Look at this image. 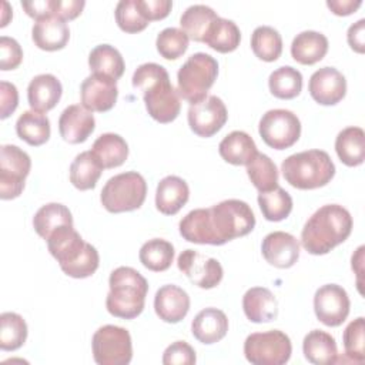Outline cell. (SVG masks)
I'll list each match as a JSON object with an SVG mask.
<instances>
[{
  "instance_id": "obj_1",
  "label": "cell",
  "mask_w": 365,
  "mask_h": 365,
  "mask_svg": "<svg viewBox=\"0 0 365 365\" xmlns=\"http://www.w3.org/2000/svg\"><path fill=\"white\" fill-rule=\"evenodd\" d=\"M133 86L143 91L148 114L158 123L174 121L181 110L178 91L170 83L167 70L157 63H144L133 74Z\"/></svg>"
},
{
  "instance_id": "obj_2",
  "label": "cell",
  "mask_w": 365,
  "mask_h": 365,
  "mask_svg": "<svg viewBox=\"0 0 365 365\" xmlns=\"http://www.w3.org/2000/svg\"><path fill=\"white\" fill-rule=\"evenodd\" d=\"M352 231V217L339 204H327L318 208L301 231V244L312 255L328 254L342 244Z\"/></svg>"
},
{
  "instance_id": "obj_3",
  "label": "cell",
  "mask_w": 365,
  "mask_h": 365,
  "mask_svg": "<svg viewBox=\"0 0 365 365\" xmlns=\"http://www.w3.org/2000/svg\"><path fill=\"white\" fill-rule=\"evenodd\" d=\"M50 254L57 259L61 271L71 278L93 275L100 264L97 250L86 242L73 225H63L46 240Z\"/></svg>"
},
{
  "instance_id": "obj_4",
  "label": "cell",
  "mask_w": 365,
  "mask_h": 365,
  "mask_svg": "<svg viewBox=\"0 0 365 365\" xmlns=\"http://www.w3.org/2000/svg\"><path fill=\"white\" fill-rule=\"evenodd\" d=\"M108 285L106 307L111 315L133 319L143 312L148 282L137 269L131 267L115 268L110 274Z\"/></svg>"
},
{
  "instance_id": "obj_5",
  "label": "cell",
  "mask_w": 365,
  "mask_h": 365,
  "mask_svg": "<svg viewBox=\"0 0 365 365\" xmlns=\"http://www.w3.org/2000/svg\"><path fill=\"white\" fill-rule=\"evenodd\" d=\"M285 181L298 190L327 185L335 175V165L327 151L307 150L287 157L281 165Z\"/></svg>"
},
{
  "instance_id": "obj_6",
  "label": "cell",
  "mask_w": 365,
  "mask_h": 365,
  "mask_svg": "<svg viewBox=\"0 0 365 365\" xmlns=\"http://www.w3.org/2000/svg\"><path fill=\"white\" fill-rule=\"evenodd\" d=\"M208 220L215 245L244 237L255 227V215L251 207L235 198L224 200L208 208Z\"/></svg>"
},
{
  "instance_id": "obj_7",
  "label": "cell",
  "mask_w": 365,
  "mask_h": 365,
  "mask_svg": "<svg viewBox=\"0 0 365 365\" xmlns=\"http://www.w3.org/2000/svg\"><path fill=\"white\" fill-rule=\"evenodd\" d=\"M217 76V60L207 53H195L187 58L177 73V91L190 104L197 103L207 97Z\"/></svg>"
},
{
  "instance_id": "obj_8",
  "label": "cell",
  "mask_w": 365,
  "mask_h": 365,
  "mask_svg": "<svg viewBox=\"0 0 365 365\" xmlns=\"http://www.w3.org/2000/svg\"><path fill=\"white\" fill-rule=\"evenodd\" d=\"M147 195V182L137 171L111 177L101 190V204L108 212H127L140 208Z\"/></svg>"
},
{
  "instance_id": "obj_9",
  "label": "cell",
  "mask_w": 365,
  "mask_h": 365,
  "mask_svg": "<svg viewBox=\"0 0 365 365\" xmlns=\"http://www.w3.org/2000/svg\"><path fill=\"white\" fill-rule=\"evenodd\" d=\"M292 354L291 339L279 329L254 332L244 342V355L254 365H282Z\"/></svg>"
},
{
  "instance_id": "obj_10",
  "label": "cell",
  "mask_w": 365,
  "mask_h": 365,
  "mask_svg": "<svg viewBox=\"0 0 365 365\" xmlns=\"http://www.w3.org/2000/svg\"><path fill=\"white\" fill-rule=\"evenodd\" d=\"M91 348L98 365H127L133 358L131 335L117 325L100 327L93 335Z\"/></svg>"
},
{
  "instance_id": "obj_11",
  "label": "cell",
  "mask_w": 365,
  "mask_h": 365,
  "mask_svg": "<svg viewBox=\"0 0 365 365\" xmlns=\"http://www.w3.org/2000/svg\"><path fill=\"white\" fill-rule=\"evenodd\" d=\"M258 131L267 145L275 150L292 147L301 135V121L289 110H268L259 120Z\"/></svg>"
},
{
  "instance_id": "obj_12",
  "label": "cell",
  "mask_w": 365,
  "mask_h": 365,
  "mask_svg": "<svg viewBox=\"0 0 365 365\" xmlns=\"http://www.w3.org/2000/svg\"><path fill=\"white\" fill-rule=\"evenodd\" d=\"M31 168L30 155L13 144L1 145L0 151V197L17 198L24 188L26 177Z\"/></svg>"
},
{
  "instance_id": "obj_13",
  "label": "cell",
  "mask_w": 365,
  "mask_h": 365,
  "mask_svg": "<svg viewBox=\"0 0 365 365\" xmlns=\"http://www.w3.org/2000/svg\"><path fill=\"white\" fill-rule=\"evenodd\" d=\"M178 269L197 287L211 289L217 287L224 275L218 259L194 250H184L177 259Z\"/></svg>"
},
{
  "instance_id": "obj_14",
  "label": "cell",
  "mask_w": 365,
  "mask_h": 365,
  "mask_svg": "<svg viewBox=\"0 0 365 365\" xmlns=\"http://www.w3.org/2000/svg\"><path fill=\"white\" fill-rule=\"evenodd\" d=\"M227 107L217 96H207L205 98L190 104L188 108L190 128L200 137L207 138L218 133L227 123Z\"/></svg>"
},
{
  "instance_id": "obj_15",
  "label": "cell",
  "mask_w": 365,
  "mask_h": 365,
  "mask_svg": "<svg viewBox=\"0 0 365 365\" xmlns=\"http://www.w3.org/2000/svg\"><path fill=\"white\" fill-rule=\"evenodd\" d=\"M349 297L336 284H327L314 295V311L317 318L327 327H339L349 315Z\"/></svg>"
},
{
  "instance_id": "obj_16",
  "label": "cell",
  "mask_w": 365,
  "mask_h": 365,
  "mask_svg": "<svg viewBox=\"0 0 365 365\" xmlns=\"http://www.w3.org/2000/svg\"><path fill=\"white\" fill-rule=\"evenodd\" d=\"M80 97L81 106L86 110L91 113L108 111L114 107L118 97L115 80L101 74H91L83 80L80 86Z\"/></svg>"
},
{
  "instance_id": "obj_17",
  "label": "cell",
  "mask_w": 365,
  "mask_h": 365,
  "mask_svg": "<svg viewBox=\"0 0 365 365\" xmlns=\"http://www.w3.org/2000/svg\"><path fill=\"white\" fill-rule=\"evenodd\" d=\"M311 97L321 106H334L346 94V80L335 67H322L312 73L308 83Z\"/></svg>"
},
{
  "instance_id": "obj_18",
  "label": "cell",
  "mask_w": 365,
  "mask_h": 365,
  "mask_svg": "<svg viewBox=\"0 0 365 365\" xmlns=\"http://www.w3.org/2000/svg\"><path fill=\"white\" fill-rule=\"evenodd\" d=\"M261 251L268 264L277 268H289L299 258V242L289 232L274 231L264 237Z\"/></svg>"
},
{
  "instance_id": "obj_19",
  "label": "cell",
  "mask_w": 365,
  "mask_h": 365,
  "mask_svg": "<svg viewBox=\"0 0 365 365\" xmlns=\"http://www.w3.org/2000/svg\"><path fill=\"white\" fill-rule=\"evenodd\" d=\"M94 127L96 120L93 113L80 104L66 107L58 118L60 135L70 144L84 143L94 131Z\"/></svg>"
},
{
  "instance_id": "obj_20",
  "label": "cell",
  "mask_w": 365,
  "mask_h": 365,
  "mask_svg": "<svg viewBox=\"0 0 365 365\" xmlns=\"http://www.w3.org/2000/svg\"><path fill=\"white\" fill-rule=\"evenodd\" d=\"M154 309L164 322L177 324L184 319L190 311V297L182 288L174 284L163 285L155 292Z\"/></svg>"
},
{
  "instance_id": "obj_21",
  "label": "cell",
  "mask_w": 365,
  "mask_h": 365,
  "mask_svg": "<svg viewBox=\"0 0 365 365\" xmlns=\"http://www.w3.org/2000/svg\"><path fill=\"white\" fill-rule=\"evenodd\" d=\"M63 87L53 74H38L31 78L27 87V100L31 110L47 113L60 101Z\"/></svg>"
},
{
  "instance_id": "obj_22",
  "label": "cell",
  "mask_w": 365,
  "mask_h": 365,
  "mask_svg": "<svg viewBox=\"0 0 365 365\" xmlns=\"http://www.w3.org/2000/svg\"><path fill=\"white\" fill-rule=\"evenodd\" d=\"M31 38L38 48L46 51H57L64 48L68 43L70 30L63 19L50 16L34 23L31 29Z\"/></svg>"
},
{
  "instance_id": "obj_23",
  "label": "cell",
  "mask_w": 365,
  "mask_h": 365,
  "mask_svg": "<svg viewBox=\"0 0 365 365\" xmlns=\"http://www.w3.org/2000/svg\"><path fill=\"white\" fill-rule=\"evenodd\" d=\"M228 331V318L218 308H204L200 311L192 322L191 332L197 341L210 345L221 341Z\"/></svg>"
},
{
  "instance_id": "obj_24",
  "label": "cell",
  "mask_w": 365,
  "mask_h": 365,
  "mask_svg": "<svg viewBox=\"0 0 365 365\" xmlns=\"http://www.w3.org/2000/svg\"><path fill=\"white\" fill-rule=\"evenodd\" d=\"M188 197V184L181 177L167 175L157 185L155 207L164 215H174L187 204Z\"/></svg>"
},
{
  "instance_id": "obj_25",
  "label": "cell",
  "mask_w": 365,
  "mask_h": 365,
  "mask_svg": "<svg viewBox=\"0 0 365 365\" xmlns=\"http://www.w3.org/2000/svg\"><path fill=\"white\" fill-rule=\"evenodd\" d=\"M242 309L251 322H269L278 315V302L268 288L254 287L244 294Z\"/></svg>"
},
{
  "instance_id": "obj_26",
  "label": "cell",
  "mask_w": 365,
  "mask_h": 365,
  "mask_svg": "<svg viewBox=\"0 0 365 365\" xmlns=\"http://www.w3.org/2000/svg\"><path fill=\"white\" fill-rule=\"evenodd\" d=\"M328 51V38L314 30L297 34L291 43V56L299 64L311 66L321 61Z\"/></svg>"
},
{
  "instance_id": "obj_27",
  "label": "cell",
  "mask_w": 365,
  "mask_h": 365,
  "mask_svg": "<svg viewBox=\"0 0 365 365\" xmlns=\"http://www.w3.org/2000/svg\"><path fill=\"white\" fill-rule=\"evenodd\" d=\"M218 153L222 160L232 165H247L257 155L258 150L250 134L235 130L221 140Z\"/></svg>"
},
{
  "instance_id": "obj_28",
  "label": "cell",
  "mask_w": 365,
  "mask_h": 365,
  "mask_svg": "<svg viewBox=\"0 0 365 365\" xmlns=\"http://www.w3.org/2000/svg\"><path fill=\"white\" fill-rule=\"evenodd\" d=\"M302 351L305 358L311 364L317 365L336 364L338 359L335 338L321 329H314L305 335L302 341Z\"/></svg>"
},
{
  "instance_id": "obj_29",
  "label": "cell",
  "mask_w": 365,
  "mask_h": 365,
  "mask_svg": "<svg viewBox=\"0 0 365 365\" xmlns=\"http://www.w3.org/2000/svg\"><path fill=\"white\" fill-rule=\"evenodd\" d=\"M335 151L348 167L361 165L365 160V133L361 127H346L335 138Z\"/></svg>"
},
{
  "instance_id": "obj_30",
  "label": "cell",
  "mask_w": 365,
  "mask_h": 365,
  "mask_svg": "<svg viewBox=\"0 0 365 365\" xmlns=\"http://www.w3.org/2000/svg\"><path fill=\"white\" fill-rule=\"evenodd\" d=\"M91 151L103 168L120 167L128 157V145L125 140L114 133H104L97 137Z\"/></svg>"
},
{
  "instance_id": "obj_31",
  "label": "cell",
  "mask_w": 365,
  "mask_h": 365,
  "mask_svg": "<svg viewBox=\"0 0 365 365\" xmlns=\"http://www.w3.org/2000/svg\"><path fill=\"white\" fill-rule=\"evenodd\" d=\"M217 17L218 14L211 7L205 4H194L187 7L185 11L181 14L180 26L181 30L188 36V38L204 43V38Z\"/></svg>"
},
{
  "instance_id": "obj_32",
  "label": "cell",
  "mask_w": 365,
  "mask_h": 365,
  "mask_svg": "<svg viewBox=\"0 0 365 365\" xmlns=\"http://www.w3.org/2000/svg\"><path fill=\"white\" fill-rule=\"evenodd\" d=\"M88 66L93 74H101L118 80L124 74V60L121 53L110 44H98L88 54Z\"/></svg>"
},
{
  "instance_id": "obj_33",
  "label": "cell",
  "mask_w": 365,
  "mask_h": 365,
  "mask_svg": "<svg viewBox=\"0 0 365 365\" xmlns=\"http://www.w3.org/2000/svg\"><path fill=\"white\" fill-rule=\"evenodd\" d=\"M16 133L33 147L43 145L50 138V120L43 113L27 110L17 118Z\"/></svg>"
},
{
  "instance_id": "obj_34",
  "label": "cell",
  "mask_w": 365,
  "mask_h": 365,
  "mask_svg": "<svg viewBox=\"0 0 365 365\" xmlns=\"http://www.w3.org/2000/svg\"><path fill=\"white\" fill-rule=\"evenodd\" d=\"M103 167L93 154V151H83L73 160L70 165V182L81 191L96 187L101 177Z\"/></svg>"
},
{
  "instance_id": "obj_35",
  "label": "cell",
  "mask_w": 365,
  "mask_h": 365,
  "mask_svg": "<svg viewBox=\"0 0 365 365\" xmlns=\"http://www.w3.org/2000/svg\"><path fill=\"white\" fill-rule=\"evenodd\" d=\"M63 225H73V215L70 210L60 202H48L40 207L33 218L36 232L44 240Z\"/></svg>"
},
{
  "instance_id": "obj_36",
  "label": "cell",
  "mask_w": 365,
  "mask_h": 365,
  "mask_svg": "<svg viewBox=\"0 0 365 365\" xmlns=\"http://www.w3.org/2000/svg\"><path fill=\"white\" fill-rule=\"evenodd\" d=\"M178 228L181 237L188 242L215 245L208 220V208H197L190 211L181 218Z\"/></svg>"
},
{
  "instance_id": "obj_37",
  "label": "cell",
  "mask_w": 365,
  "mask_h": 365,
  "mask_svg": "<svg viewBox=\"0 0 365 365\" xmlns=\"http://www.w3.org/2000/svg\"><path fill=\"white\" fill-rule=\"evenodd\" d=\"M241 41V31L238 26L228 19L217 17L212 23L210 31L207 33L204 43L218 53L234 51Z\"/></svg>"
},
{
  "instance_id": "obj_38",
  "label": "cell",
  "mask_w": 365,
  "mask_h": 365,
  "mask_svg": "<svg viewBox=\"0 0 365 365\" xmlns=\"http://www.w3.org/2000/svg\"><path fill=\"white\" fill-rule=\"evenodd\" d=\"M140 262L150 271L161 272L171 267L174 259V247L163 238H153L140 248Z\"/></svg>"
},
{
  "instance_id": "obj_39",
  "label": "cell",
  "mask_w": 365,
  "mask_h": 365,
  "mask_svg": "<svg viewBox=\"0 0 365 365\" xmlns=\"http://www.w3.org/2000/svg\"><path fill=\"white\" fill-rule=\"evenodd\" d=\"M268 87L277 98L291 100L302 90V74L291 66L278 67L269 74Z\"/></svg>"
},
{
  "instance_id": "obj_40",
  "label": "cell",
  "mask_w": 365,
  "mask_h": 365,
  "mask_svg": "<svg viewBox=\"0 0 365 365\" xmlns=\"http://www.w3.org/2000/svg\"><path fill=\"white\" fill-rule=\"evenodd\" d=\"M251 48L262 61H275L282 53V38L271 26H258L251 34Z\"/></svg>"
},
{
  "instance_id": "obj_41",
  "label": "cell",
  "mask_w": 365,
  "mask_h": 365,
  "mask_svg": "<svg viewBox=\"0 0 365 365\" xmlns=\"http://www.w3.org/2000/svg\"><path fill=\"white\" fill-rule=\"evenodd\" d=\"M247 174L259 192H267L278 187L277 165L267 154L257 153L252 161L247 164Z\"/></svg>"
},
{
  "instance_id": "obj_42",
  "label": "cell",
  "mask_w": 365,
  "mask_h": 365,
  "mask_svg": "<svg viewBox=\"0 0 365 365\" xmlns=\"http://www.w3.org/2000/svg\"><path fill=\"white\" fill-rule=\"evenodd\" d=\"M258 205L265 220L268 221H282L292 211L291 195L279 185L271 191L258 194Z\"/></svg>"
},
{
  "instance_id": "obj_43",
  "label": "cell",
  "mask_w": 365,
  "mask_h": 365,
  "mask_svg": "<svg viewBox=\"0 0 365 365\" xmlns=\"http://www.w3.org/2000/svg\"><path fill=\"white\" fill-rule=\"evenodd\" d=\"M27 339V324L16 312H3L0 315V348L3 351H16Z\"/></svg>"
},
{
  "instance_id": "obj_44",
  "label": "cell",
  "mask_w": 365,
  "mask_h": 365,
  "mask_svg": "<svg viewBox=\"0 0 365 365\" xmlns=\"http://www.w3.org/2000/svg\"><path fill=\"white\" fill-rule=\"evenodd\" d=\"M188 36L177 27H167L157 36V51L165 60H177L188 48Z\"/></svg>"
},
{
  "instance_id": "obj_45",
  "label": "cell",
  "mask_w": 365,
  "mask_h": 365,
  "mask_svg": "<svg viewBox=\"0 0 365 365\" xmlns=\"http://www.w3.org/2000/svg\"><path fill=\"white\" fill-rule=\"evenodd\" d=\"M365 319L364 317H358L351 321L342 335L345 355L351 362L362 364L365 361Z\"/></svg>"
},
{
  "instance_id": "obj_46",
  "label": "cell",
  "mask_w": 365,
  "mask_h": 365,
  "mask_svg": "<svg viewBox=\"0 0 365 365\" xmlns=\"http://www.w3.org/2000/svg\"><path fill=\"white\" fill-rule=\"evenodd\" d=\"M115 21L125 33L143 31L150 21L143 16L137 0H120L115 6Z\"/></svg>"
},
{
  "instance_id": "obj_47",
  "label": "cell",
  "mask_w": 365,
  "mask_h": 365,
  "mask_svg": "<svg viewBox=\"0 0 365 365\" xmlns=\"http://www.w3.org/2000/svg\"><path fill=\"white\" fill-rule=\"evenodd\" d=\"M197 356L194 348L185 341H175L168 345L163 354L164 365H192Z\"/></svg>"
},
{
  "instance_id": "obj_48",
  "label": "cell",
  "mask_w": 365,
  "mask_h": 365,
  "mask_svg": "<svg viewBox=\"0 0 365 365\" xmlns=\"http://www.w3.org/2000/svg\"><path fill=\"white\" fill-rule=\"evenodd\" d=\"M23 60V50L17 40L13 37H0V68L3 71L14 70Z\"/></svg>"
},
{
  "instance_id": "obj_49",
  "label": "cell",
  "mask_w": 365,
  "mask_h": 365,
  "mask_svg": "<svg viewBox=\"0 0 365 365\" xmlns=\"http://www.w3.org/2000/svg\"><path fill=\"white\" fill-rule=\"evenodd\" d=\"M137 3L147 21L167 17L173 7V1L170 0H137Z\"/></svg>"
},
{
  "instance_id": "obj_50",
  "label": "cell",
  "mask_w": 365,
  "mask_h": 365,
  "mask_svg": "<svg viewBox=\"0 0 365 365\" xmlns=\"http://www.w3.org/2000/svg\"><path fill=\"white\" fill-rule=\"evenodd\" d=\"M19 104V91L13 83H0V118L4 120L14 113Z\"/></svg>"
},
{
  "instance_id": "obj_51",
  "label": "cell",
  "mask_w": 365,
  "mask_h": 365,
  "mask_svg": "<svg viewBox=\"0 0 365 365\" xmlns=\"http://www.w3.org/2000/svg\"><path fill=\"white\" fill-rule=\"evenodd\" d=\"M86 1L83 0H54V16L64 21L76 19L84 9Z\"/></svg>"
},
{
  "instance_id": "obj_52",
  "label": "cell",
  "mask_w": 365,
  "mask_h": 365,
  "mask_svg": "<svg viewBox=\"0 0 365 365\" xmlns=\"http://www.w3.org/2000/svg\"><path fill=\"white\" fill-rule=\"evenodd\" d=\"M21 7L26 13L37 20L54 16V0H34V1H21Z\"/></svg>"
},
{
  "instance_id": "obj_53",
  "label": "cell",
  "mask_w": 365,
  "mask_h": 365,
  "mask_svg": "<svg viewBox=\"0 0 365 365\" xmlns=\"http://www.w3.org/2000/svg\"><path fill=\"white\" fill-rule=\"evenodd\" d=\"M365 19H359L356 23L351 24L346 33V40L351 48L356 53L365 51Z\"/></svg>"
},
{
  "instance_id": "obj_54",
  "label": "cell",
  "mask_w": 365,
  "mask_h": 365,
  "mask_svg": "<svg viewBox=\"0 0 365 365\" xmlns=\"http://www.w3.org/2000/svg\"><path fill=\"white\" fill-rule=\"evenodd\" d=\"M361 0H328L327 6L336 16H349L361 7Z\"/></svg>"
},
{
  "instance_id": "obj_55",
  "label": "cell",
  "mask_w": 365,
  "mask_h": 365,
  "mask_svg": "<svg viewBox=\"0 0 365 365\" xmlns=\"http://www.w3.org/2000/svg\"><path fill=\"white\" fill-rule=\"evenodd\" d=\"M362 262H364V245H361L358 250H356V252L352 255V269L355 271V274H356V284H358V289H359V292L361 294H364V291H362V279H361V277H362Z\"/></svg>"
},
{
  "instance_id": "obj_56",
  "label": "cell",
  "mask_w": 365,
  "mask_h": 365,
  "mask_svg": "<svg viewBox=\"0 0 365 365\" xmlns=\"http://www.w3.org/2000/svg\"><path fill=\"white\" fill-rule=\"evenodd\" d=\"M11 17V10H10V6L7 1H3V16H1V23H0V27H4L7 26L9 23V19Z\"/></svg>"
}]
</instances>
